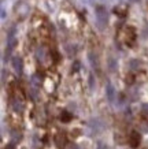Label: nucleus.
I'll return each instance as SVG.
<instances>
[{
    "instance_id": "2",
    "label": "nucleus",
    "mask_w": 148,
    "mask_h": 149,
    "mask_svg": "<svg viewBox=\"0 0 148 149\" xmlns=\"http://www.w3.org/2000/svg\"><path fill=\"white\" fill-rule=\"evenodd\" d=\"M96 18H97V22H99V26L103 27L107 22V15L104 13L103 8H97V13H96Z\"/></svg>"
},
{
    "instance_id": "3",
    "label": "nucleus",
    "mask_w": 148,
    "mask_h": 149,
    "mask_svg": "<svg viewBox=\"0 0 148 149\" xmlns=\"http://www.w3.org/2000/svg\"><path fill=\"white\" fill-rule=\"evenodd\" d=\"M13 66H14L15 71L18 72V74H22V59L21 58H14Z\"/></svg>"
},
{
    "instance_id": "4",
    "label": "nucleus",
    "mask_w": 148,
    "mask_h": 149,
    "mask_svg": "<svg viewBox=\"0 0 148 149\" xmlns=\"http://www.w3.org/2000/svg\"><path fill=\"white\" fill-rule=\"evenodd\" d=\"M106 93H107V99L110 100V101H114V97H115V91H114V88H112L111 84H108V85H107Z\"/></svg>"
},
{
    "instance_id": "6",
    "label": "nucleus",
    "mask_w": 148,
    "mask_h": 149,
    "mask_svg": "<svg viewBox=\"0 0 148 149\" xmlns=\"http://www.w3.org/2000/svg\"><path fill=\"white\" fill-rule=\"evenodd\" d=\"M6 149H15V148H14V145L10 144V145H7V148H6Z\"/></svg>"
},
{
    "instance_id": "1",
    "label": "nucleus",
    "mask_w": 148,
    "mask_h": 149,
    "mask_svg": "<svg viewBox=\"0 0 148 149\" xmlns=\"http://www.w3.org/2000/svg\"><path fill=\"white\" fill-rule=\"evenodd\" d=\"M140 141H141V137H140V134L137 133V131H132L129 136V144L132 148H137L140 144Z\"/></svg>"
},
{
    "instance_id": "7",
    "label": "nucleus",
    "mask_w": 148,
    "mask_h": 149,
    "mask_svg": "<svg viewBox=\"0 0 148 149\" xmlns=\"http://www.w3.org/2000/svg\"><path fill=\"white\" fill-rule=\"evenodd\" d=\"M77 70H78V63L74 64V71H77Z\"/></svg>"
},
{
    "instance_id": "5",
    "label": "nucleus",
    "mask_w": 148,
    "mask_h": 149,
    "mask_svg": "<svg viewBox=\"0 0 148 149\" xmlns=\"http://www.w3.org/2000/svg\"><path fill=\"white\" fill-rule=\"evenodd\" d=\"M60 119H62L63 122H69V120L72 119V115H70L69 112H66V111H65V112H62V115H60Z\"/></svg>"
}]
</instances>
